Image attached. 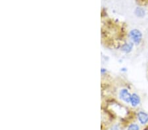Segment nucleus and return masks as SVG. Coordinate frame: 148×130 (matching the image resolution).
I'll use <instances>...</instances> for the list:
<instances>
[{"mask_svg":"<svg viewBox=\"0 0 148 130\" xmlns=\"http://www.w3.org/2000/svg\"><path fill=\"white\" fill-rule=\"evenodd\" d=\"M127 130H140V126L137 124H131L129 125Z\"/></svg>","mask_w":148,"mask_h":130,"instance_id":"7","label":"nucleus"},{"mask_svg":"<svg viewBox=\"0 0 148 130\" xmlns=\"http://www.w3.org/2000/svg\"><path fill=\"white\" fill-rule=\"evenodd\" d=\"M110 130H119V126L117 124L113 125V126L111 127Z\"/></svg>","mask_w":148,"mask_h":130,"instance_id":"8","label":"nucleus"},{"mask_svg":"<svg viewBox=\"0 0 148 130\" xmlns=\"http://www.w3.org/2000/svg\"><path fill=\"white\" fill-rule=\"evenodd\" d=\"M134 13L136 16L138 18H144L145 15V11L143 8L142 7H136L135 11H134Z\"/></svg>","mask_w":148,"mask_h":130,"instance_id":"6","label":"nucleus"},{"mask_svg":"<svg viewBox=\"0 0 148 130\" xmlns=\"http://www.w3.org/2000/svg\"><path fill=\"white\" fill-rule=\"evenodd\" d=\"M134 45V44L132 42H124V43L122 44L121 46V51L124 53H126V54L130 53V52L132 51Z\"/></svg>","mask_w":148,"mask_h":130,"instance_id":"3","label":"nucleus"},{"mask_svg":"<svg viewBox=\"0 0 148 130\" xmlns=\"http://www.w3.org/2000/svg\"><path fill=\"white\" fill-rule=\"evenodd\" d=\"M144 130H148V126L145 127V128Z\"/></svg>","mask_w":148,"mask_h":130,"instance_id":"10","label":"nucleus"},{"mask_svg":"<svg viewBox=\"0 0 148 130\" xmlns=\"http://www.w3.org/2000/svg\"><path fill=\"white\" fill-rule=\"evenodd\" d=\"M106 72H107V70L104 68H102V69H101V73H102V74L104 75Z\"/></svg>","mask_w":148,"mask_h":130,"instance_id":"9","label":"nucleus"},{"mask_svg":"<svg viewBox=\"0 0 148 130\" xmlns=\"http://www.w3.org/2000/svg\"><path fill=\"white\" fill-rule=\"evenodd\" d=\"M128 36L129 38L130 39L131 42L134 44L136 45V46H138V45H140L142 43L143 34L142 32L140 30L136 29V28L131 30L128 33Z\"/></svg>","mask_w":148,"mask_h":130,"instance_id":"1","label":"nucleus"},{"mask_svg":"<svg viewBox=\"0 0 148 130\" xmlns=\"http://www.w3.org/2000/svg\"><path fill=\"white\" fill-rule=\"evenodd\" d=\"M141 99L140 96L137 93H134L132 94L131 99H130V105L132 107H136L140 104Z\"/></svg>","mask_w":148,"mask_h":130,"instance_id":"5","label":"nucleus"},{"mask_svg":"<svg viewBox=\"0 0 148 130\" xmlns=\"http://www.w3.org/2000/svg\"><path fill=\"white\" fill-rule=\"evenodd\" d=\"M138 119L140 122V124L145 125L147 124L148 122V114L144 111L140 110L137 114Z\"/></svg>","mask_w":148,"mask_h":130,"instance_id":"4","label":"nucleus"},{"mask_svg":"<svg viewBox=\"0 0 148 130\" xmlns=\"http://www.w3.org/2000/svg\"><path fill=\"white\" fill-rule=\"evenodd\" d=\"M131 96L132 94L130 93V91H129L127 88L121 89L119 93V98L121 99L122 101L126 103H130Z\"/></svg>","mask_w":148,"mask_h":130,"instance_id":"2","label":"nucleus"}]
</instances>
